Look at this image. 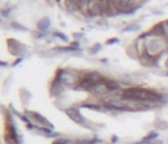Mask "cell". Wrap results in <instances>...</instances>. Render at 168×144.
Listing matches in <instances>:
<instances>
[{"label": "cell", "mask_w": 168, "mask_h": 144, "mask_svg": "<svg viewBox=\"0 0 168 144\" xmlns=\"http://www.w3.org/2000/svg\"><path fill=\"white\" fill-rule=\"evenodd\" d=\"M12 27L16 30H23V32H26V30H28L25 26H21L20 24H17V22H12Z\"/></svg>", "instance_id": "cell-16"}, {"label": "cell", "mask_w": 168, "mask_h": 144, "mask_svg": "<svg viewBox=\"0 0 168 144\" xmlns=\"http://www.w3.org/2000/svg\"><path fill=\"white\" fill-rule=\"evenodd\" d=\"M134 4H135V0H117L114 3V8L118 13H133L137 9Z\"/></svg>", "instance_id": "cell-2"}, {"label": "cell", "mask_w": 168, "mask_h": 144, "mask_svg": "<svg viewBox=\"0 0 168 144\" xmlns=\"http://www.w3.org/2000/svg\"><path fill=\"white\" fill-rule=\"evenodd\" d=\"M88 12L92 16H99V14L104 13L103 0H89L88 1Z\"/></svg>", "instance_id": "cell-3"}, {"label": "cell", "mask_w": 168, "mask_h": 144, "mask_svg": "<svg viewBox=\"0 0 168 144\" xmlns=\"http://www.w3.org/2000/svg\"><path fill=\"white\" fill-rule=\"evenodd\" d=\"M54 35H55V37H58V38H59V39H62V41L63 42H68V37H67L66 34H63V33H54Z\"/></svg>", "instance_id": "cell-15"}, {"label": "cell", "mask_w": 168, "mask_h": 144, "mask_svg": "<svg viewBox=\"0 0 168 144\" xmlns=\"http://www.w3.org/2000/svg\"><path fill=\"white\" fill-rule=\"evenodd\" d=\"M156 137H158V132H150L148 135L146 136V137H145V139H143V140H145L146 143H150V142H151L152 139H156Z\"/></svg>", "instance_id": "cell-13"}, {"label": "cell", "mask_w": 168, "mask_h": 144, "mask_svg": "<svg viewBox=\"0 0 168 144\" xmlns=\"http://www.w3.org/2000/svg\"><path fill=\"white\" fill-rule=\"evenodd\" d=\"M101 140L100 139H91V140H78V142H74L72 144H97Z\"/></svg>", "instance_id": "cell-12"}, {"label": "cell", "mask_w": 168, "mask_h": 144, "mask_svg": "<svg viewBox=\"0 0 168 144\" xmlns=\"http://www.w3.org/2000/svg\"><path fill=\"white\" fill-rule=\"evenodd\" d=\"M53 144H70L68 139H58L55 142H53Z\"/></svg>", "instance_id": "cell-17"}, {"label": "cell", "mask_w": 168, "mask_h": 144, "mask_svg": "<svg viewBox=\"0 0 168 144\" xmlns=\"http://www.w3.org/2000/svg\"><path fill=\"white\" fill-rule=\"evenodd\" d=\"M79 43L78 42H75V43H72L70 47H60V48H58L59 51H75V50H79Z\"/></svg>", "instance_id": "cell-11"}, {"label": "cell", "mask_w": 168, "mask_h": 144, "mask_svg": "<svg viewBox=\"0 0 168 144\" xmlns=\"http://www.w3.org/2000/svg\"><path fill=\"white\" fill-rule=\"evenodd\" d=\"M28 114L30 115V117H33V118H34L36 121H38L39 123L45 124V126H46L47 128H50V130H54V124H51V123L47 121L46 118H45V117H42V115H39L38 113H30V111H28Z\"/></svg>", "instance_id": "cell-6"}, {"label": "cell", "mask_w": 168, "mask_h": 144, "mask_svg": "<svg viewBox=\"0 0 168 144\" xmlns=\"http://www.w3.org/2000/svg\"><path fill=\"white\" fill-rule=\"evenodd\" d=\"M57 1H60V0H57Z\"/></svg>", "instance_id": "cell-26"}, {"label": "cell", "mask_w": 168, "mask_h": 144, "mask_svg": "<svg viewBox=\"0 0 168 144\" xmlns=\"http://www.w3.org/2000/svg\"><path fill=\"white\" fill-rule=\"evenodd\" d=\"M92 90L95 92V93H97V94H104V93H106V92H109L108 87H106V84H105V81H104V79L100 82H97V84L95 85Z\"/></svg>", "instance_id": "cell-7"}, {"label": "cell", "mask_w": 168, "mask_h": 144, "mask_svg": "<svg viewBox=\"0 0 168 144\" xmlns=\"http://www.w3.org/2000/svg\"><path fill=\"white\" fill-rule=\"evenodd\" d=\"M164 25H166V26H167V27H168V20H167V21H166V22H164Z\"/></svg>", "instance_id": "cell-25"}, {"label": "cell", "mask_w": 168, "mask_h": 144, "mask_svg": "<svg viewBox=\"0 0 168 144\" xmlns=\"http://www.w3.org/2000/svg\"><path fill=\"white\" fill-rule=\"evenodd\" d=\"M9 11H11L9 8H7V9H3V12H1V13H3V17H7V16H8V13H9Z\"/></svg>", "instance_id": "cell-21"}, {"label": "cell", "mask_w": 168, "mask_h": 144, "mask_svg": "<svg viewBox=\"0 0 168 144\" xmlns=\"http://www.w3.org/2000/svg\"><path fill=\"white\" fill-rule=\"evenodd\" d=\"M122 98L126 101H139V102H152V101H159L161 98L160 94L156 92L143 89V88H127L122 92Z\"/></svg>", "instance_id": "cell-1"}, {"label": "cell", "mask_w": 168, "mask_h": 144, "mask_svg": "<svg viewBox=\"0 0 168 144\" xmlns=\"http://www.w3.org/2000/svg\"><path fill=\"white\" fill-rule=\"evenodd\" d=\"M37 27H38V30H41V32H46L49 27H50V18L44 17L42 20H39Z\"/></svg>", "instance_id": "cell-8"}, {"label": "cell", "mask_w": 168, "mask_h": 144, "mask_svg": "<svg viewBox=\"0 0 168 144\" xmlns=\"http://www.w3.org/2000/svg\"><path fill=\"white\" fill-rule=\"evenodd\" d=\"M138 29H139V26H137V25H131V26L125 27L124 32H131V30H138Z\"/></svg>", "instance_id": "cell-18"}, {"label": "cell", "mask_w": 168, "mask_h": 144, "mask_svg": "<svg viewBox=\"0 0 168 144\" xmlns=\"http://www.w3.org/2000/svg\"><path fill=\"white\" fill-rule=\"evenodd\" d=\"M100 48H101V46H100V45H96V47H93V48H92V50H91V53H92V54H95V53H97V51H99V50H100Z\"/></svg>", "instance_id": "cell-20"}, {"label": "cell", "mask_w": 168, "mask_h": 144, "mask_svg": "<svg viewBox=\"0 0 168 144\" xmlns=\"http://www.w3.org/2000/svg\"><path fill=\"white\" fill-rule=\"evenodd\" d=\"M164 25L163 24H158V25L154 26V29L151 30L152 34H156V35H164Z\"/></svg>", "instance_id": "cell-10"}, {"label": "cell", "mask_w": 168, "mask_h": 144, "mask_svg": "<svg viewBox=\"0 0 168 144\" xmlns=\"http://www.w3.org/2000/svg\"><path fill=\"white\" fill-rule=\"evenodd\" d=\"M0 64H1L3 67H5V66H7V62H1V63H0Z\"/></svg>", "instance_id": "cell-24"}, {"label": "cell", "mask_w": 168, "mask_h": 144, "mask_svg": "<svg viewBox=\"0 0 168 144\" xmlns=\"http://www.w3.org/2000/svg\"><path fill=\"white\" fill-rule=\"evenodd\" d=\"M104 81H105V84H106V87H108L109 90H117L118 88H120L118 82H116L114 80H109V79H105V77H104Z\"/></svg>", "instance_id": "cell-9"}, {"label": "cell", "mask_w": 168, "mask_h": 144, "mask_svg": "<svg viewBox=\"0 0 168 144\" xmlns=\"http://www.w3.org/2000/svg\"><path fill=\"white\" fill-rule=\"evenodd\" d=\"M117 140H118V137H117V136H113V137H112V142H113V143H116Z\"/></svg>", "instance_id": "cell-23"}, {"label": "cell", "mask_w": 168, "mask_h": 144, "mask_svg": "<svg viewBox=\"0 0 168 144\" xmlns=\"http://www.w3.org/2000/svg\"><path fill=\"white\" fill-rule=\"evenodd\" d=\"M83 106L87 109H91V110H101V108H100L99 105H95V103H84Z\"/></svg>", "instance_id": "cell-14"}, {"label": "cell", "mask_w": 168, "mask_h": 144, "mask_svg": "<svg viewBox=\"0 0 168 144\" xmlns=\"http://www.w3.org/2000/svg\"><path fill=\"white\" fill-rule=\"evenodd\" d=\"M21 60H23V59H21V58H19V59H17V60H16V62H15V63H13V66H17V64H19V63L21 62Z\"/></svg>", "instance_id": "cell-22"}, {"label": "cell", "mask_w": 168, "mask_h": 144, "mask_svg": "<svg viewBox=\"0 0 168 144\" xmlns=\"http://www.w3.org/2000/svg\"><path fill=\"white\" fill-rule=\"evenodd\" d=\"M108 45H113V43H118V39L117 38H112V39H109L108 42H106Z\"/></svg>", "instance_id": "cell-19"}, {"label": "cell", "mask_w": 168, "mask_h": 144, "mask_svg": "<svg viewBox=\"0 0 168 144\" xmlns=\"http://www.w3.org/2000/svg\"><path fill=\"white\" fill-rule=\"evenodd\" d=\"M66 114L68 115V117L71 118L74 122H76V123H79V124H84V123H85V118L80 114V111H79L78 108L66 109Z\"/></svg>", "instance_id": "cell-4"}, {"label": "cell", "mask_w": 168, "mask_h": 144, "mask_svg": "<svg viewBox=\"0 0 168 144\" xmlns=\"http://www.w3.org/2000/svg\"><path fill=\"white\" fill-rule=\"evenodd\" d=\"M76 76L74 75V73L68 72V71H63L62 72V77H60V81L63 82L65 85H72L76 82Z\"/></svg>", "instance_id": "cell-5"}]
</instances>
